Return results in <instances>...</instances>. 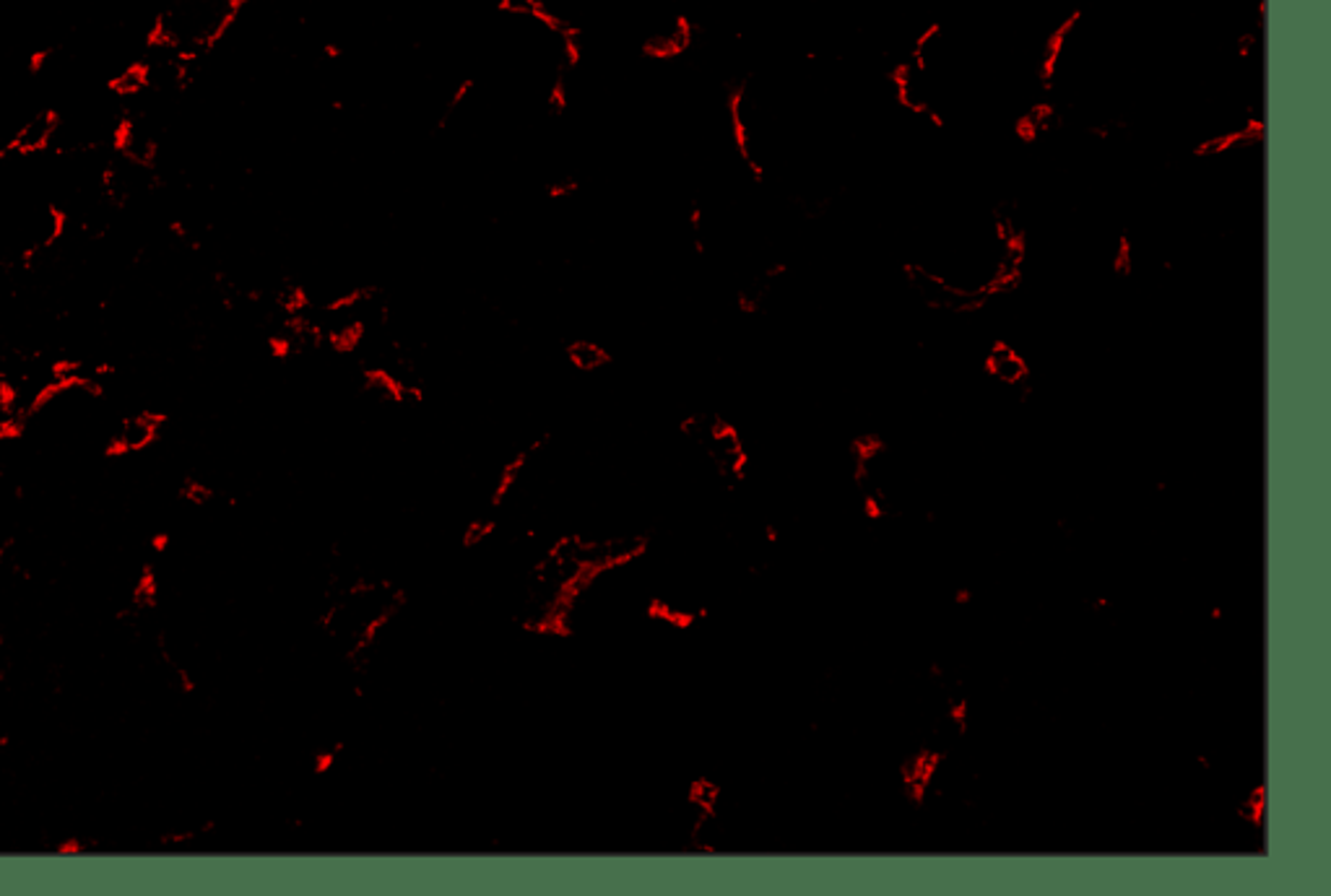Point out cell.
I'll list each match as a JSON object with an SVG mask.
<instances>
[{
    "label": "cell",
    "mask_w": 1331,
    "mask_h": 896,
    "mask_svg": "<svg viewBox=\"0 0 1331 896\" xmlns=\"http://www.w3.org/2000/svg\"><path fill=\"white\" fill-rule=\"evenodd\" d=\"M55 130H58V115L47 110L37 112V115L29 117V120H24L22 125H18L14 138H11L9 152H16L22 156L40 154L42 148H47L50 143H53Z\"/></svg>",
    "instance_id": "obj_1"
},
{
    "label": "cell",
    "mask_w": 1331,
    "mask_h": 896,
    "mask_svg": "<svg viewBox=\"0 0 1331 896\" xmlns=\"http://www.w3.org/2000/svg\"><path fill=\"white\" fill-rule=\"evenodd\" d=\"M985 369H989L991 378L998 380L1007 387L1022 385L1029 374L1027 361L1022 359L1020 351L1007 346V343H998V346L989 351V356H985Z\"/></svg>",
    "instance_id": "obj_3"
},
{
    "label": "cell",
    "mask_w": 1331,
    "mask_h": 896,
    "mask_svg": "<svg viewBox=\"0 0 1331 896\" xmlns=\"http://www.w3.org/2000/svg\"><path fill=\"white\" fill-rule=\"evenodd\" d=\"M159 437V418L152 413H138V416L123 418L121 426L112 431V444L121 453H141Z\"/></svg>",
    "instance_id": "obj_2"
}]
</instances>
